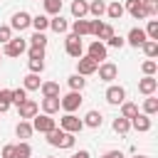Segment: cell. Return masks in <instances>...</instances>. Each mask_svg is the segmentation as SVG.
I'll use <instances>...</instances> for the list:
<instances>
[{"mask_svg":"<svg viewBox=\"0 0 158 158\" xmlns=\"http://www.w3.org/2000/svg\"><path fill=\"white\" fill-rule=\"evenodd\" d=\"M49 27H52V30H54L57 35H64V32L69 30V25H67V20H64L62 15H54V17L49 20Z\"/></svg>","mask_w":158,"mask_h":158,"instance_id":"20","label":"cell"},{"mask_svg":"<svg viewBox=\"0 0 158 158\" xmlns=\"http://www.w3.org/2000/svg\"><path fill=\"white\" fill-rule=\"evenodd\" d=\"M141 69H143V74H146V77H153V74H156V69H158V64H156L153 59H146V62L141 64Z\"/></svg>","mask_w":158,"mask_h":158,"instance_id":"39","label":"cell"},{"mask_svg":"<svg viewBox=\"0 0 158 158\" xmlns=\"http://www.w3.org/2000/svg\"><path fill=\"white\" fill-rule=\"evenodd\" d=\"M136 114H138V106H136V104H131V101H123V104H121V118H128V121H131Z\"/></svg>","mask_w":158,"mask_h":158,"instance_id":"29","label":"cell"},{"mask_svg":"<svg viewBox=\"0 0 158 158\" xmlns=\"http://www.w3.org/2000/svg\"><path fill=\"white\" fill-rule=\"evenodd\" d=\"M12 148H15V146H12V143H7V146L2 148V158H12Z\"/></svg>","mask_w":158,"mask_h":158,"instance_id":"47","label":"cell"},{"mask_svg":"<svg viewBox=\"0 0 158 158\" xmlns=\"http://www.w3.org/2000/svg\"><path fill=\"white\" fill-rule=\"evenodd\" d=\"M40 84H42V81H40V74H32V72L22 79V89H25V91H35V89H40Z\"/></svg>","mask_w":158,"mask_h":158,"instance_id":"21","label":"cell"},{"mask_svg":"<svg viewBox=\"0 0 158 158\" xmlns=\"http://www.w3.org/2000/svg\"><path fill=\"white\" fill-rule=\"evenodd\" d=\"M96 72H99V79H101V81H114V79L118 77V67H116L114 62H101Z\"/></svg>","mask_w":158,"mask_h":158,"instance_id":"9","label":"cell"},{"mask_svg":"<svg viewBox=\"0 0 158 158\" xmlns=\"http://www.w3.org/2000/svg\"><path fill=\"white\" fill-rule=\"evenodd\" d=\"M114 35H116V32H114V27H111V25H101V30H99L96 40H99V42H106V40H109V37H114Z\"/></svg>","mask_w":158,"mask_h":158,"instance_id":"37","label":"cell"},{"mask_svg":"<svg viewBox=\"0 0 158 158\" xmlns=\"http://www.w3.org/2000/svg\"><path fill=\"white\" fill-rule=\"evenodd\" d=\"M106 15L111 17V20H121V15H123V5L116 0V2H111V5H106Z\"/></svg>","mask_w":158,"mask_h":158,"instance_id":"27","label":"cell"},{"mask_svg":"<svg viewBox=\"0 0 158 158\" xmlns=\"http://www.w3.org/2000/svg\"><path fill=\"white\" fill-rule=\"evenodd\" d=\"M59 128H62V131H67V133H79V131L84 128V121H81V118H77L74 114H64V116L59 118Z\"/></svg>","mask_w":158,"mask_h":158,"instance_id":"3","label":"cell"},{"mask_svg":"<svg viewBox=\"0 0 158 158\" xmlns=\"http://www.w3.org/2000/svg\"><path fill=\"white\" fill-rule=\"evenodd\" d=\"M44 69V59H30V72L32 74H40Z\"/></svg>","mask_w":158,"mask_h":158,"instance_id":"44","label":"cell"},{"mask_svg":"<svg viewBox=\"0 0 158 158\" xmlns=\"http://www.w3.org/2000/svg\"><path fill=\"white\" fill-rule=\"evenodd\" d=\"M30 59H44V47H30Z\"/></svg>","mask_w":158,"mask_h":158,"instance_id":"45","label":"cell"},{"mask_svg":"<svg viewBox=\"0 0 158 158\" xmlns=\"http://www.w3.org/2000/svg\"><path fill=\"white\" fill-rule=\"evenodd\" d=\"M106 44H109V47H116V49H121V47L126 44V40H123V37H118V35H114V37H109V40H106Z\"/></svg>","mask_w":158,"mask_h":158,"instance_id":"43","label":"cell"},{"mask_svg":"<svg viewBox=\"0 0 158 158\" xmlns=\"http://www.w3.org/2000/svg\"><path fill=\"white\" fill-rule=\"evenodd\" d=\"M12 106V89H0V114Z\"/></svg>","mask_w":158,"mask_h":158,"instance_id":"24","label":"cell"},{"mask_svg":"<svg viewBox=\"0 0 158 158\" xmlns=\"http://www.w3.org/2000/svg\"><path fill=\"white\" fill-rule=\"evenodd\" d=\"M86 57H91L96 64H101V62L106 59V44H104V42H99V40H94V42L89 44V52H86Z\"/></svg>","mask_w":158,"mask_h":158,"instance_id":"10","label":"cell"},{"mask_svg":"<svg viewBox=\"0 0 158 158\" xmlns=\"http://www.w3.org/2000/svg\"><path fill=\"white\" fill-rule=\"evenodd\" d=\"M156 89H158V79H156V77H143V79L138 81V91L146 94V96H153Z\"/></svg>","mask_w":158,"mask_h":158,"instance_id":"14","label":"cell"},{"mask_svg":"<svg viewBox=\"0 0 158 158\" xmlns=\"http://www.w3.org/2000/svg\"><path fill=\"white\" fill-rule=\"evenodd\" d=\"M10 40H12V30H10V25H0V42L7 44Z\"/></svg>","mask_w":158,"mask_h":158,"instance_id":"41","label":"cell"},{"mask_svg":"<svg viewBox=\"0 0 158 158\" xmlns=\"http://www.w3.org/2000/svg\"><path fill=\"white\" fill-rule=\"evenodd\" d=\"M42 5H44L47 15H59L62 12V0H42Z\"/></svg>","mask_w":158,"mask_h":158,"instance_id":"30","label":"cell"},{"mask_svg":"<svg viewBox=\"0 0 158 158\" xmlns=\"http://www.w3.org/2000/svg\"><path fill=\"white\" fill-rule=\"evenodd\" d=\"M143 7H146V15H156L158 12V0H143Z\"/></svg>","mask_w":158,"mask_h":158,"instance_id":"42","label":"cell"},{"mask_svg":"<svg viewBox=\"0 0 158 158\" xmlns=\"http://www.w3.org/2000/svg\"><path fill=\"white\" fill-rule=\"evenodd\" d=\"M131 126H133L136 131L146 133V131H151V116H146V114H136V116L131 118Z\"/></svg>","mask_w":158,"mask_h":158,"instance_id":"15","label":"cell"},{"mask_svg":"<svg viewBox=\"0 0 158 158\" xmlns=\"http://www.w3.org/2000/svg\"><path fill=\"white\" fill-rule=\"evenodd\" d=\"M30 42H32V47H47V37H44V32H35V35L30 37Z\"/></svg>","mask_w":158,"mask_h":158,"instance_id":"38","label":"cell"},{"mask_svg":"<svg viewBox=\"0 0 158 158\" xmlns=\"http://www.w3.org/2000/svg\"><path fill=\"white\" fill-rule=\"evenodd\" d=\"M86 12H89V2H86V0H74V2H72V15H74L77 20H84Z\"/></svg>","mask_w":158,"mask_h":158,"instance_id":"18","label":"cell"},{"mask_svg":"<svg viewBox=\"0 0 158 158\" xmlns=\"http://www.w3.org/2000/svg\"><path fill=\"white\" fill-rule=\"evenodd\" d=\"M52 128H57V123H54V118L52 116H47V114H37L35 118H32V131H40V133H49Z\"/></svg>","mask_w":158,"mask_h":158,"instance_id":"4","label":"cell"},{"mask_svg":"<svg viewBox=\"0 0 158 158\" xmlns=\"http://www.w3.org/2000/svg\"><path fill=\"white\" fill-rule=\"evenodd\" d=\"M146 40H148V37H146V32H143L141 27H133V30L128 32V37H126V42H128L131 47H141Z\"/></svg>","mask_w":158,"mask_h":158,"instance_id":"16","label":"cell"},{"mask_svg":"<svg viewBox=\"0 0 158 158\" xmlns=\"http://www.w3.org/2000/svg\"><path fill=\"white\" fill-rule=\"evenodd\" d=\"M158 111V99L156 96H146V101H143V114L146 116H153Z\"/></svg>","mask_w":158,"mask_h":158,"instance_id":"32","label":"cell"},{"mask_svg":"<svg viewBox=\"0 0 158 158\" xmlns=\"http://www.w3.org/2000/svg\"><path fill=\"white\" fill-rule=\"evenodd\" d=\"M25 99H27V91H25L22 86H20V89H12V104H15V106H20Z\"/></svg>","mask_w":158,"mask_h":158,"instance_id":"40","label":"cell"},{"mask_svg":"<svg viewBox=\"0 0 158 158\" xmlns=\"http://www.w3.org/2000/svg\"><path fill=\"white\" fill-rule=\"evenodd\" d=\"M111 126H114V131H116V133H121V136H126V133L131 131V121H128V118H121V116H118V118H114V123H111Z\"/></svg>","mask_w":158,"mask_h":158,"instance_id":"26","label":"cell"},{"mask_svg":"<svg viewBox=\"0 0 158 158\" xmlns=\"http://www.w3.org/2000/svg\"><path fill=\"white\" fill-rule=\"evenodd\" d=\"M101 25H104L101 20H91V22H89V35H94V37H96V35H99V30H101Z\"/></svg>","mask_w":158,"mask_h":158,"instance_id":"46","label":"cell"},{"mask_svg":"<svg viewBox=\"0 0 158 158\" xmlns=\"http://www.w3.org/2000/svg\"><path fill=\"white\" fill-rule=\"evenodd\" d=\"M89 12H91V15L99 20V17L106 12V5H104V0H91V2H89Z\"/></svg>","mask_w":158,"mask_h":158,"instance_id":"31","label":"cell"},{"mask_svg":"<svg viewBox=\"0 0 158 158\" xmlns=\"http://www.w3.org/2000/svg\"><path fill=\"white\" fill-rule=\"evenodd\" d=\"M133 158H148V156H133Z\"/></svg>","mask_w":158,"mask_h":158,"instance_id":"50","label":"cell"},{"mask_svg":"<svg viewBox=\"0 0 158 158\" xmlns=\"http://www.w3.org/2000/svg\"><path fill=\"white\" fill-rule=\"evenodd\" d=\"M30 25L35 27V32H44V30L49 27V17H47V15H37V17H32Z\"/></svg>","mask_w":158,"mask_h":158,"instance_id":"28","label":"cell"},{"mask_svg":"<svg viewBox=\"0 0 158 158\" xmlns=\"http://www.w3.org/2000/svg\"><path fill=\"white\" fill-rule=\"evenodd\" d=\"M30 156H32V148H30L27 141L15 143V148H12V158H30Z\"/></svg>","mask_w":158,"mask_h":158,"instance_id":"22","label":"cell"},{"mask_svg":"<svg viewBox=\"0 0 158 158\" xmlns=\"http://www.w3.org/2000/svg\"><path fill=\"white\" fill-rule=\"evenodd\" d=\"M101 114L96 111V109H91V111H86V116H84V126H89V128H99L101 126Z\"/></svg>","mask_w":158,"mask_h":158,"instance_id":"19","label":"cell"},{"mask_svg":"<svg viewBox=\"0 0 158 158\" xmlns=\"http://www.w3.org/2000/svg\"><path fill=\"white\" fill-rule=\"evenodd\" d=\"M67 81H69L72 91H81V89L86 86V79H84V77H79V74H72V77H69Z\"/></svg>","mask_w":158,"mask_h":158,"instance_id":"33","label":"cell"},{"mask_svg":"<svg viewBox=\"0 0 158 158\" xmlns=\"http://www.w3.org/2000/svg\"><path fill=\"white\" fill-rule=\"evenodd\" d=\"M99 69V64L91 59V57H79L77 59V74L79 77H89V74H94Z\"/></svg>","mask_w":158,"mask_h":158,"instance_id":"8","label":"cell"},{"mask_svg":"<svg viewBox=\"0 0 158 158\" xmlns=\"http://www.w3.org/2000/svg\"><path fill=\"white\" fill-rule=\"evenodd\" d=\"M64 49H67V54L74 57V59L84 57V44H81V40H79L77 35H67V44H64Z\"/></svg>","mask_w":158,"mask_h":158,"instance_id":"5","label":"cell"},{"mask_svg":"<svg viewBox=\"0 0 158 158\" xmlns=\"http://www.w3.org/2000/svg\"><path fill=\"white\" fill-rule=\"evenodd\" d=\"M74 133H67L62 128H52L47 133V143L49 146H57V148H74Z\"/></svg>","mask_w":158,"mask_h":158,"instance_id":"1","label":"cell"},{"mask_svg":"<svg viewBox=\"0 0 158 158\" xmlns=\"http://www.w3.org/2000/svg\"><path fill=\"white\" fill-rule=\"evenodd\" d=\"M123 99H126V89L123 86H109L106 89V101L109 104H123Z\"/></svg>","mask_w":158,"mask_h":158,"instance_id":"13","label":"cell"},{"mask_svg":"<svg viewBox=\"0 0 158 158\" xmlns=\"http://www.w3.org/2000/svg\"><path fill=\"white\" fill-rule=\"evenodd\" d=\"M40 91H42V96H59V84L57 81H42Z\"/></svg>","mask_w":158,"mask_h":158,"instance_id":"23","label":"cell"},{"mask_svg":"<svg viewBox=\"0 0 158 158\" xmlns=\"http://www.w3.org/2000/svg\"><path fill=\"white\" fill-rule=\"evenodd\" d=\"M42 111H44L47 116L57 114V111H59V96H44V99H42Z\"/></svg>","mask_w":158,"mask_h":158,"instance_id":"17","label":"cell"},{"mask_svg":"<svg viewBox=\"0 0 158 158\" xmlns=\"http://www.w3.org/2000/svg\"><path fill=\"white\" fill-rule=\"evenodd\" d=\"M69 158H91V156H89V151H77V153L69 156Z\"/></svg>","mask_w":158,"mask_h":158,"instance_id":"49","label":"cell"},{"mask_svg":"<svg viewBox=\"0 0 158 158\" xmlns=\"http://www.w3.org/2000/svg\"><path fill=\"white\" fill-rule=\"evenodd\" d=\"M72 35H77V37L89 35V20H74V25H72Z\"/></svg>","mask_w":158,"mask_h":158,"instance_id":"25","label":"cell"},{"mask_svg":"<svg viewBox=\"0 0 158 158\" xmlns=\"http://www.w3.org/2000/svg\"><path fill=\"white\" fill-rule=\"evenodd\" d=\"M15 133H17V138H30V136H32V123L20 121V123H17V128H15Z\"/></svg>","mask_w":158,"mask_h":158,"instance_id":"34","label":"cell"},{"mask_svg":"<svg viewBox=\"0 0 158 158\" xmlns=\"http://www.w3.org/2000/svg\"><path fill=\"white\" fill-rule=\"evenodd\" d=\"M30 22H32V15H30V12H25V10H20V12H15V15H12V20H10V30L22 32V30H27V27H30Z\"/></svg>","mask_w":158,"mask_h":158,"instance_id":"6","label":"cell"},{"mask_svg":"<svg viewBox=\"0 0 158 158\" xmlns=\"http://www.w3.org/2000/svg\"><path fill=\"white\" fill-rule=\"evenodd\" d=\"M25 49H27V42H25L22 37H12V40L5 44V49H2V52H5L7 57H20Z\"/></svg>","mask_w":158,"mask_h":158,"instance_id":"7","label":"cell"},{"mask_svg":"<svg viewBox=\"0 0 158 158\" xmlns=\"http://www.w3.org/2000/svg\"><path fill=\"white\" fill-rule=\"evenodd\" d=\"M143 32H146V37H148V40L158 42V20H151V22H148V27H146Z\"/></svg>","mask_w":158,"mask_h":158,"instance_id":"36","label":"cell"},{"mask_svg":"<svg viewBox=\"0 0 158 158\" xmlns=\"http://www.w3.org/2000/svg\"><path fill=\"white\" fill-rule=\"evenodd\" d=\"M17 114H20V118H22V121H25V118H35V116H37V101L25 99V101L17 106Z\"/></svg>","mask_w":158,"mask_h":158,"instance_id":"12","label":"cell"},{"mask_svg":"<svg viewBox=\"0 0 158 158\" xmlns=\"http://www.w3.org/2000/svg\"><path fill=\"white\" fill-rule=\"evenodd\" d=\"M123 10H128V15L133 20H146L148 17L146 15V7H143V0H126V7Z\"/></svg>","mask_w":158,"mask_h":158,"instance_id":"11","label":"cell"},{"mask_svg":"<svg viewBox=\"0 0 158 158\" xmlns=\"http://www.w3.org/2000/svg\"><path fill=\"white\" fill-rule=\"evenodd\" d=\"M141 47H143V52H146V57H148V59H153V57L158 54V42H153V40H146Z\"/></svg>","mask_w":158,"mask_h":158,"instance_id":"35","label":"cell"},{"mask_svg":"<svg viewBox=\"0 0 158 158\" xmlns=\"http://www.w3.org/2000/svg\"><path fill=\"white\" fill-rule=\"evenodd\" d=\"M101 158H123V153H121V151H109V153H104Z\"/></svg>","mask_w":158,"mask_h":158,"instance_id":"48","label":"cell"},{"mask_svg":"<svg viewBox=\"0 0 158 158\" xmlns=\"http://www.w3.org/2000/svg\"><path fill=\"white\" fill-rule=\"evenodd\" d=\"M47 158H54V156H47Z\"/></svg>","mask_w":158,"mask_h":158,"instance_id":"51","label":"cell"},{"mask_svg":"<svg viewBox=\"0 0 158 158\" xmlns=\"http://www.w3.org/2000/svg\"><path fill=\"white\" fill-rule=\"evenodd\" d=\"M79 106H81V91H69L59 96V109H64L67 114H74Z\"/></svg>","mask_w":158,"mask_h":158,"instance_id":"2","label":"cell"}]
</instances>
